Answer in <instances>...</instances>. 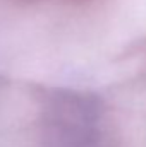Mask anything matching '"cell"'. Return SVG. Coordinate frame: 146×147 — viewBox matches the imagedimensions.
Instances as JSON below:
<instances>
[{
  "instance_id": "6da1fadb",
  "label": "cell",
  "mask_w": 146,
  "mask_h": 147,
  "mask_svg": "<svg viewBox=\"0 0 146 147\" xmlns=\"http://www.w3.org/2000/svg\"><path fill=\"white\" fill-rule=\"evenodd\" d=\"M48 147H107L105 111L100 99L64 92L48 113Z\"/></svg>"
}]
</instances>
